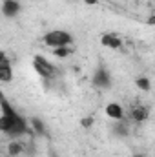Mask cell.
<instances>
[{
    "label": "cell",
    "mask_w": 155,
    "mask_h": 157,
    "mask_svg": "<svg viewBox=\"0 0 155 157\" xmlns=\"http://www.w3.org/2000/svg\"><path fill=\"white\" fill-rule=\"evenodd\" d=\"M0 133L9 137H20L29 132V122L22 117L0 91Z\"/></svg>",
    "instance_id": "6da1fadb"
},
{
    "label": "cell",
    "mask_w": 155,
    "mask_h": 157,
    "mask_svg": "<svg viewBox=\"0 0 155 157\" xmlns=\"http://www.w3.org/2000/svg\"><path fill=\"white\" fill-rule=\"evenodd\" d=\"M42 42L51 49L62 48V46H71L73 44V35L66 29H51L42 37Z\"/></svg>",
    "instance_id": "7a4b0ae2"
},
{
    "label": "cell",
    "mask_w": 155,
    "mask_h": 157,
    "mask_svg": "<svg viewBox=\"0 0 155 157\" xmlns=\"http://www.w3.org/2000/svg\"><path fill=\"white\" fill-rule=\"evenodd\" d=\"M33 68H35V71H37L42 78H51V77L57 75V66H55L51 60H47L44 55L33 57Z\"/></svg>",
    "instance_id": "3957f363"
},
{
    "label": "cell",
    "mask_w": 155,
    "mask_h": 157,
    "mask_svg": "<svg viewBox=\"0 0 155 157\" xmlns=\"http://www.w3.org/2000/svg\"><path fill=\"white\" fill-rule=\"evenodd\" d=\"M93 84L97 88H100V90H108L112 86V75H110V71L104 66H99L97 68V71L93 75Z\"/></svg>",
    "instance_id": "277c9868"
},
{
    "label": "cell",
    "mask_w": 155,
    "mask_h": 157,
    "mask_svg": "<svg viewBox=\"0 0 155 157\" xmlns=\"http://www.w3.org/2000/svg\"><path fill=\"white\" fill-rule=\"evenodd\" d=\"M22 6L18 0H2V15L6 18H15L20 13Z\"/></svg>",
    "instance_id": "5b68a950"
},
{
    "label": "cell",
    "mask_w": 155,
    "mask_h": 157,
    "mask_svg": "<svg viewBox=\"0 0 155 157\" xmlns=\"http://www.w3.org/2000/svg\"><path fill=\"white\" fill-rule=\"evenodd\" d=\"M100 44L108 49H113V51H119L122 48V39L115 35V33H102L100 35Z\"/></svg>",
    "instance_id": "8992f818"
},
{
    "label": "cell",
    "mask_w": 155,
    "mask_h": 157,
    "mask_svg": "<svg viewBox=\"0 0 155 157\" xmlns=\"http://www.w3.org/2000/svg\"><path fill=\"white\" fill-rule=\"evenodd\" d=\"M106 115L113 121H122L124 119V108L119 102H108L106 104Z\"/></svg>",
    "instance_id": "52a82bcc"
},
{
    "label": "cell",
    "mask_w": 155,
    "mask_h": 157,
    "mask_svg": "<svg viewBox=\"0 0 155 157\" xmlns=\"http://www.w3.org/2000/svg\"><path fill=\"white\" fill-rule=\"evenodd\" d=\"M24 152H26V144L22 141H18V139H13L7 144V154L11 157H18L20 154H24Z\"/></svg>",
    "instance_id": "ba28073f"
},
{
    "label": "cell",
    "mask_w": 155,
    "mask_h": 157,
    "mask_svg": "<svg viewBox=\"0 0 155 157\" xmlns=\"http://www.w3.org/2000/svg\"><path fill=\"white\" fill-rule=\"evenodd\" d=\"M13 80V66H11V62L9 60H6V62H2L0 64V82H11Z\"/></svg>",
    "instance_id": "9c48e42d"
},
{
    "label": "cell",
    "mask_w": 155,
    "mask_h": 157,
    "mask_svg": "<svg viewBox=\"0 0 155 157\" xmlns=\"http://www.w3.org/2000/svg\"><path fill=\"white\" fill-rule=\"evenodd\" d=\"M148 117H150V110L146 106H135V108H131V119L135 122H144Z\"/></svg>",
    "instance_id": "30bf717a"
},
{
    "label": "cell",
    "mask_w": 155,
    "mask_h": 157,
    "mask_svg": "<svg viewBox=\"0 0 155 157\" xmlns=\"http://www.w3.org/2000/svg\"><path fill=\"white\" fill-rule=\"evenodd\" d=\"M53 51V55L57 57V59H68L71 53H73V49H71V46H62V48H55V49H51Z\"/></svg>",
    "instance_id": "8fae6325"
},
{
    "label": "cell",
    "mask_w": 155,
    "mask_h": 157,
    "mask_svg": "<svg viewBox=\"0 0 155 157\" xmlns=\"http://www.w3.org/2000/svg\"><path fill=\"white\" fill-rule=\"evenodd\" d=\"M135 84H137V88H141L142 91H150V90H152V82H150L148 77H139L135 80Z\"/></svg>",
    "instance_id": "7c38bea8"
},
{
    "label": "cell",
    "mask_w": 155,
    "mask_h": 157,
    "mask_svg": "<svg viewBox=\"0 0 155 157\" xmlns=\"http://www.w3.org/2000/svg\"><path fill=\"white\" fill-rule=\"evenodd\" d=\"M115 133L117 135H128V126H126V122H122V121H119L115 124Z\"/></svg>",
    "instance_id": "4fadbf2b"
},
{
    "label": "cell",
    "mask_w": 155,
    "mask_h": 157,
    "mask_svg": "<svg viewBox=\"0 0 155 157\" xmlns=\"http://www.w3.org/2000/svg\"><path fill=\"white\" fill-rule=\"evenodd\" d=\"M31 126H33V130L37 132V133H44V124H42V121H39V119H33L31 121Z\"/></svg>",
    "instance_id": "5bb4252c"
},
{
    "label": "cell",
    "mask_w": 155,
    "mask_h": 157,
    "mask_svg": "<svg viewBox=\"0 0 155 157\" xmlns=\"http://www.w3.org/2000/svg\"><path fill=\"white\" fill-rule=\"evenodd\" d=\"M80 124H82L84 128H89V126L93 124V119H91V117H84L82 121H80Z\"/></svg>",
    "instance_id": "9a60e30c"
},
{
    "label": "cell",
    "mask_w": 155,
    "mask_h": 157,
    "mask_svg": "<svg viewBox=\"0 0 155 157\" xmlns=\"http://www.w3.org/2000/svg\"><path fill=\"white\" fill-rule=\"evenodd\" d=\"M6 60H9V59H7L6 51H2V49H0V64H2V62H6Z\"/></svg>",
    "instance_id": "2e32d148"
},
{
    "label": "cell",
    "mask_w": 155,
    "mask_h": 157,
    "mask_svg": "<svg viewBox=\"0 0 155 157\" xmlns=\"http://www.w3.org/2000/svg\"><path fill=\"white\" fill-rule=\"evenodd\" d=\"M97 2H99V0H84L86 6H97Z\"/></svg>",
    "instance_id": "e0dca14e"
},
{
    "label": "cell",
    "mask_w": 155,
    "mask_h": 157,
    "mask_svg": "<svg viewBox=\"0 0 155 157\" xmlns=\"http://www.w3.org/2000/svg\"><path fill=\"white\" fill-rule=\"evenodd\" d=\"M135 157H146V155H142V154H137V155H135Z\"/></svg>",
    "instance_id": "ac0fdd59"
},
{
    "label": "cell",
    "mask_w": 155,
    "mask_h": 157,
    "mask_svg": "<svg viewBox=\"0 0 155 157\" xmlns=\"http://www.w3.org/2000/svg\"><path fill=\"white\" fill-rule=\"evenodd\" d=\"M135 2H146V0H135Z\"/></svg>",
    "instance_id": "d6986e66"
}]
</instances>
